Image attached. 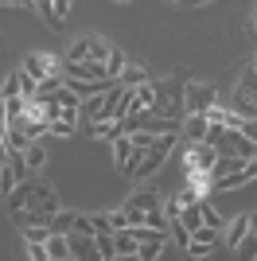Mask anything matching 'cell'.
Instances as JSON below:
<instances>
[{
	"instance_id": "obj_1",
	"label": "cell",
	"mask_w": 257,
	"mask_h": 261,
	"mask_svg": "<svg viewBox=\"0 0 257 261\" xmlns=\"http://www.w3.org/2000/svg\"><path fill=\"white\" fill-rule=\"evenodd\" d=\"M8 207H12V218L20 226H32V222H51L59 215V195H55L51 184H39V179H23L8 191Z\"/></svg>"
},
{
	"instance_id": "obj_2",
	"label": "cell",
	"mask_w": 257,
	"mask_h": 261,
	"mask_svg": "<svg viewBox=\"0 0 257 261\" xmlns=\"http://www.w3.org/2000/svg\"><path fill=\"white\" fill-rule=\"evenodd\" d=\"M183 90H187V74H183V70H175L171 78H164L160 86H156V106H152V109H160V117H175V121H183V117H187V106H183Z\"/></svg>"
},
{
	"instance_id": "obj_3",
	"label": "cell",
	"mask_w": 257,
	"mask_h": 261,
	"mask_svg": "<svg viewBox=\"0 0 257 261\" xmlns=\"http://www.w3.org/2000/svg\"><path fill=\"white\" fill-rule=\"evenodd\" d=\"M179 144V133H160L156 141H152V148H144V156H140V164H137V179H148V175H156L160 172V164L168 160V152Z\"/></svg>"
},
{
	"instance_id": "obj_4",
	"label": "cell",
	"mask_w": 257,
	"mask_h": 261,
	"mask_svg": "<svg viewBox=\"0 0 257 261\" xmlns=\"http://www.w3.org/2000/svg\"><path fill=\"white\" fill-rule=\"evenodd\" d=\"M214 160H218V148L211 141H187V148H183V168L187 172H211Z\"/></svg>"
},
{
	"instance_id": "obj_5",
	"label": "cell",
	"mask_w": 257,
	"mask_h": 261,
	"mask_svg": "<svg viewBox=\"0 0 257 261\" xmlns=\"http://www.w3.org/2000/svg\"><path fill=\"white\" fill-rule=\"evenodd\" d=\"M140 156H144V148H137V144L128 141V133H121L117 141H113V164H117L121 175H133V172H137Z\"/></svg>"
},
{
	"instance_id": "obj_6",
	"label": "cell",
	"mask_w": 257,
	"mask_h": 261,
	"mask_svg": "<svg viewBox=\"0 0 257 261\" xmlns=\"http://www.w3.org/2000/svg\"><path fill=\"white\" fill-rule=\"evenodd\" d=\"M183 106H187V113H207L211 106H218V90L207 82H191L183 90Z\"/></svg>"
},
{
	"instance_id": "obj_7",
	"label": "cell",
	"mask_w": 257,
	"mask_h": 261,
	"mask_svg": "<svg viewBox=\"0 0 257 261\" xmlns=\"http://www.w3.org/2000/svg\"><path fill=\"white\" fill-rule=\"evenodd\" d=\"M238 113L242 117H257V70H242V82H238Z\"/></svg>"
},
{
	"instance_id": "obj_8",
	"label": "cell",
	"mask_w": 257,
	"mask_h": 261,
	"mask_svg": "<svg viewBox=\"0 0 257 261\" xmlns=\"http://www.w3.org/2000/svg\"><path fill=\"white\" fill-rule=\"evenodd\" d=\"M23 70L35 78V82H43V78H55V74H63L59 70V63H55V55H47V51H32L28 59H23Z\"/></svg>"
},
{
	"instance_id": "obj_9",
	"label": "cell",
	"mask_w": 257,
	"mask_h": 261,
	"mask_svg": "<svg viewBox=\"0 0 257 261\" xmlns=\"http://www.w3.org/2000/svg\"><path fill=\"white\" fill-rule=\"evenodd\" d=\"M63 78H97V82H113L106 74V63H94V59H82V63H70L66 59V74Z\"/></svg>"
},
{
	"instance_id": "obj_10",
	"label": "cell",
	"mask_w": 257,
	"mask_h": 261,
	"mask_svg": "<svg viewBox=\"0 0 257 261\" xmlns=\"http://www.w3.org/2000/svg\"><path fill=\"white\" fill-rule=\"evenodd\" d=\"M66 238H70V257H86V261L97 257V234H78V230H70Z\"/></svg>"
},
{
	"instance_id": "obj_11",
	"label": "cell",
	"mask_w": 257,
	"mask_h": 261,
	"mask_svg": "<svg viewBox=\"0 0 257 261\" xmlns=\"http://www.w3.org/2000/svg\"><path fill=\"white\" fill-rule=\"evenodd\" d=\"M246 234H249V215H234V218L222 226V246H226V250H234Z\"/></svg>"
},
{
	"instance_id": "obj_12",
	"label": "cell",
	"mask_w": 257,
	"mask_h": 261,
	"mask_svg": "<svg viewBox=\"0 0 257 261\" xmlns=\"http://www.w3.org/2000/svg\"><path fill=\"white\" fill-rule=\"evenodd\" d=\"M117 82L125 90H137V86H144V82H152V74H148V66H140V63H125V70L117 74Z\"/></svg>"
},
{
	"instance_id": "obj_13",
	"label": "cell",
	"mask_w": 257,
	"mask_h": 261,
	"mask_svg": "<svg viewBox=\"0 0 257 261\" xmlns=\"http://www.w3.org/2000/svg\"><path fill=\"white\" fill-rule=\"evenodd\" d=\"M238 168H246V156H238V152H218V160H214V168H211V179H222V175L238 172Z\"/></svg>"
},
{
	"instance_id": "obj_14",
	"label": "cell",
	"mask_w": 257,
	"mask_h": 261,
	"mask_svg": "<svg viewBox=\"0 0 257 261\" xmlns=\"http://www.w3.org/2000/svg\"><path fill=\"white\" fill-rule=\"evenodd\" d=\"M207 125H211L207 113H187V117H183V133H179V137H187V141H203Z\"/></svg>"
},
{
	"instance_id": "obj_15",
	"label": "cell",
	"mask_w": 257,
	"mask_h": 261,
	"mask_svg": "<svg viewBox=\"0 0 257 261\" xmlns=\"http://www.w3.org/2000/svg\"><path fill=\"white\" fill-rule=\"evenodd\" d=\"M63 82L78 94V101H82V98H94V94H101V90L109 86V82H97V78H63Z\"/></svg>"
},
{
	"instance_id": "obj_16",
	"label": "cell",
	"mask_w": 257,
	"mask_h": 261,
	"mask_svg": "<svg viewBox=\"0 0 257 261\" xmlns=\"http://www.w3.org/2000/svg\"><path fill=\"white\" fill-rule=\"evenodd\" d=\"M125 207L152 211V207H164V199H160V191H148V187H140V191H133V195L125 199Z\"/></svg>"
},
{
	"instance_id": "obj_17",
	"label": "cell",
	"mask_w": 257,
	"mask_h": 261,
	"mask_svg": "<svg viewBox=\"0 0 257 261\" xmlns=\"http://www.w3.org/2000/svg\"><path fill=\"white\" fill-rule=\"evenodd\" d=\"M113 246H117V257H137V246L140 242L133 238V230H113Z\"/></svg>"
},
{
	"instance_id": "obj_18",
	"label": "cell",
	"mask_w": 257,
	"mask_h": 261,
	"mask_svg": "<svg viewBox=\"0 0 257 261\" xmlns=\"http://www.w3.org/2000/svg\"><path fill=\"white\" fill-rule=\"evenodd\" d=\"M47 257H51V261H66V257H70V238L51 230V238H47Z\"/></svg>"
},
{
	"instance_id": "obj_19",
	"label": "cell",
	"mask_w": 257,
	"mask_h": 261,
	"mask_svg": "<svg viewBox=\"0 0 257 261\" xmlns=\"http://www.w3.org/2000/svg\"><path fill=\"white\" fill-rule=\"evenodd\" d=\"M23 164H28V172H39L43 164H47V148H43L39 141H32L28 148H23Z\"/></svg>"
},
{
	"instance_id": "obj_20",
	"label": "cell",
	"mask_w": 257,
	"mask_h": 261,
	"mask_svg": "<svg viewBox=\"0 0 257 261\" xmlns=\"http://www.w3.org/2000/svg\"><path fill=\"white\" fill-rule=\"evenodd\" d=\"M246 184H249V175H246V168H238V172L222 175V179H214V187H218V191H238V187H246Z\"/></svg>"
},
{
	"instance_id": "obj_21",
	"label": "cell",
	"mask_w": 257,
	"mask_h": 261,
	"mask_svg": "<svg viewBox=\"0 0 257 261\" xmlns=\"http://www.w3.org/2000/svg\"><path fill=\"white\" fill-rule=\"evenodd\" d=\"M187 175H191V187H187V191H191V195H195V199H203V195H207V191H211V187H214V179H211V172H187Z\"/></svg>"
},
{
	"instance_id": "obj_22",
	"label": "cell",
	"mask_w": 257,
	"mask_h": 261,
	"mask_svg": "<svg viewBox=\"0 0 257 261\" xmlns=\"http://www.w3.org/2000/svg\"><path fill=\"white\" fill-rule=\"evenodd\" d=\"M125 63H128V55L113 47V51H109V59H106V74L113 78V82H117V74H121V70H125Z\"/></svg>"
},
{
	"instance_id": "obj_23",
	"label": "cell",
	"mask_w": 257,
	"mask_h": 261,
	"mask_svg": "<svg viewBox=\"0 0 257 261\" xmlns=\"http://www.w3.org/2000/svg\"><path fill=\"white\" fill-rule=\"evenodd\" d=\"M234 253H238V257H246V261H253V257H257V230H249L246 238L238 242V246H234Z\"/></svg>"
},
{
	"instance_id": "obj_24",
	"label": "cell",
	"mask_w": 257,
	"mask_h": 261,
	"mask_svg": "<svg viewBox=\"0 0 257 261\" xmlns=\"http://www.w3.org/2000/svg\"><path fill=\"white\" fill-rule=\"evenodd\" d=\"M109 51H113V43H109V39H97V35H90V59H94V63H106Z\"/></svg>"
},
{
	"instance_id": "obj_25",
	"label": "cell",
	"mask_w": 257,
	"mask_h": 261,
	"mask_svg": "<svg viewBox=\"0 0 257 261\" xmlns=\"http://www.w3.org/2000/svg\"><path fill=\"white\" fill-rule=\"evenodd\" d=\"M97 257H101V261H113V257H117V246H113V230H109V234H97Z\"/></svg>"
},
{
	"instance_id": "obj_26",
	"label": "cell",
	"mask_w": 257,
	"mask_h": 261,
	"mask_svg": "<svg viewBox=\"0 0 257 261\" xmlns=\"http://www.w3.org/2000/svg\"><path fill=\"white\" fill-rule=\"evenodd\" d=\"M51 230L55 234H70V230H74V211H59V215L51 218Z\"/></svg>"
},
{
	"instance_id": "obj_27",
	"label": "cell",
	"mask_w": 257,
	"mask_h": 261,
	"mask_svg": "<svg viewBox=\"0 0 257 261\" xmlns=\"http://www.w3.org/2000/svg\"><path fill=\"white\" fill-rule=\"evenodd\" d=\"M160 250H164V238L140 242V246H137V257H140V261H152V257H160Z\"/></svg>"
},
{
	"instance_id": "obj_28",
	"label": "cell",
	"mask_w": 257,
	"mask_h": 261,
	"mask_svg": "<svg viewBox=\"0 0 257 261\" xmlns=\"http://www.w3.org/2000/svg\"><path fill=\"white\" fill-rule=\"evenodd\" d=\"M51 8H55L51 32H63V20H66V12H70V0H51Z\"/></svg>"
},
{
	"instance_id": "obj_29",
	"label": "cell",
	"mask_w": 257,
	"mask_h": 261,
	"mask_svg": "<svg viewBox=\"0 0 257 261\" xmlns=\"http://www.w3.org/2000/svg\"><path fill=\"white\" fill-rule=\"evenodd\" d=\"M199 207H203V226H214V230H222L226 222H222V215H218V211L211 207V203H203V199H199Z\"/></svg>"
},
{
	"instance_id": "obj_30",
	"label": "cell",
	"mask_w": 257,
	"mask_h": 261,
	"mask_svg": "<svg viewBox=\"0 0 257 261\" xmlns=\"http://www.w3.org/2000/svg\"><path fill=\"white\" fill-rule=\"evenodd\" d=\"M0 98H20V70L4 78V86H0Z\"/></svg>"
},
{
	"instance_id": "obj_31",
	"label": "cell",
	"mask_w": 257,
	"mask_h": 261,
	"mask_svg": "<svg viewBox=\"0 0 257 261\" xmlns=\"http://www.w3.org/2000/svg\"><path fill=\"white\" fill-rule=\"evenodd\" d=\"M70 63H82V59H90V39H78L74 47H70V55H66Z\"/></svg>"
},
{
	"instance_id": "obj_32",
	"label": "cell",
	"mask_w": 257,
	"mask_h": 261,
	"mask_svg": "<svg viewBox=\"0 0 257 261\" xmlns=\"http://www.w3.org/2000/svg\"><path fill=\"white\" fill-rule=\"evenodd\" d=\"M59 86H63V74H55V78H43V82H39V98H51V94H55Z\"/></svg>"
},
{
	"instance_id": "obj_33",
	"label": "cell",
	"mask_w": 257,
	"mask_h": 261,
	"mask_svg": "<svg viewBox=\"0 0 257 261\" xmlns=\"http://www.w3.org/2000/svg\"><path fill=\"white\" fill-rule=\"evenodd\" d=\"M74 125H78V121H63V117L51 121V137H70V133H74Z\"/></svg>"
},
{
	"instance_id": "obj_34",
	"label": "cell",
	"mask_w": 257,
	"mask_h": 261,
	"mask_svg": "<svg viewBox=\"0 0 257 261\" xmlns=\"http://www.w3.org/2000/svg\"><path fill=\"white\" fill-rule=\"evenodd\" d=\"M74 230L78 234H94V215H78L74 211Z\"/></svg>"
},
{
	"instance_id": "obj_35",
	"label": "cell",
	"mask_w": 257,
	"mask_h": 261,
	"mask_svg": "<svg viewBox=\"0 0 257 261\" xmlns=\"http://www.w3.org/2000/svg\"><path fill=\"white\" fill-rule=\"evenodd\" d=\"M214 250H218V246H207V242H191V246H187V253H191V257H211Z\"/></svg>"
},
{
	"instance_id": "obj_36",
	"label": "cell",
	"mask_w": 257,
	"mask_h": 261,
	"mask_svg": "<svg viewBox=\"0 0 257 261\" xmlns=\"http://www.w3.org/2000/svg\"><path fill=\"white\" fill-rule=\"evenodd\" d=\"M35 12H39L43 20H47V28H51V20H55V8H51V0H35Z\"/></svg>"
},
{
	"instance_id": "obj_37",
	"label": "cell",
	"mask_w": 257,
	"mask_h": 261,
	"mask_svg": "<svg viewBox=\"0 0 257 261\" xmlns=\"http://www.w3.org/2000/svg\"><path fill=\"white\" fill-rule=\"evenodd\" d=\"M109 230H113L109 215H94V234H109Z\"/></svg>"
},
{
	"instance_id": "obj_38",
	"label": "cell",
	"mask_w": 257,
	"mask_h": 261,
	"mask_svg": "<svg viewBox=\"0 0 257 261\" xmlns=\"http://www.w3.org/2000/svg\"><path fill=\"white\" fill-rule=\"evenodd\" d=\"M28 257H35V261H47V246H28Z\"/></svg>"
},
{
	"instance_id": "obj_39",
	"label": "cell",
	"mask_w": 257,
	"mask_h": 261,
	"mask_svg": "<svg viewBox=\"0 0 257 261\" xmlns=\"http://www.w3.org/2000/svg\"><path fill=\"white\" fill-rule=\"evenodd\" d=\"M0 4H16V8H28V12H35V0H0ZM39 16V12H35Z\"/></svg>"
},
{
	"instance_id": "obj_40",
	"label": "cell",
	"mask_w": 257,
	"mask_h": 261,
	"mask_svg": "<svg viewBox=\"0 0 257 261\" xmlns=\"http://www.w3.org/2000/svg\"><path fill=\"white\" fill-rule=\"evenodd\" d=\"M109 222H113V230H125V215H121V211H113V215H109Z\"/></svg>"
},
{
	"instance_id": "obj_41",
	"label": "cell",
	"mask_w": 257,
	"mask_h": 261,
	"mask_svg": "<svg viewBox=\"0 0 257 261\" xmlns=\"http://www.w3.org/2000/svg\"><path fill=\"white\" fill-rule=\"evenodd\" d=\"M0 133H8V109H4V98H0Z\"/></svg>"
},
{
	"instance_id": "obj_42",
	"label": "cell",
	"mask_w": 257,
	"mask_h": 261,
	"mask_svg": "<svg viewBox=\"0 0 257 261\" xmlns=\"http://www.w3.org/2000/svg\"><path fill=\"white\" fill-rule=\"evenodd\" d=\"M249 230H257V215H253V218H249Z\"/></svg>"
},
{
	"instance_id": "obj_43",
	"label": "cell",
	"mask_w": 257,
	"mask_h": 261,
	"mask_svg": "<svg viewBox=\"0 0 257 261\" xmlns=\"http://www.w3.org/2000/svg\"><path fill=\"white\" fill-rule=\"evenodd\" d=\"M191 4H211V0H191Z\"/></svg>"
},
{
	"instance_id": "obj_44",
	"label": "cell",
	"mask_w": 257,
	"mask_h": 261,
	"mask_svg": "<svg viewBox=\"0 0 257 261\" xmlns=\"http://www.w3.org/2000/svg\"><path fill=\"white\" fill-rule=\"evenodd\" d=\"M175 4H191V0H175Z\"/></svg>"
},
{
	"instance_id": "obj_45",
	"label": "cell",
	"mask_w": 257,
	"mask_h": 261,
	"mask_svg": "<svg viewBox=\"0 0 257 261\" xmlns=\"http://www.w3.org/2000/svg\"><path fill=\"white\" fill-rule=\"evenodd\" d=\"M117 4H128V0H117Z\"/></svg>"
},
{
	"instance_id": "obj_46",
	"label": "cell",
	"mask_w": 257,
	"mask_h": 261,
	"mask_svg": "<svg viewBox=\"0 0 257 261\" xmlns=\"http://www.w3.org/2000/svg\"><path fill=\"white\" fill-rule=\"evenodd\" d=\"M0 168H4V164H0Z\"/></svg>"
},
{
	"instance_id": "obj_47",
	"label": "cell",
	"mask_w": 257,
	"mask_h": 261,
	"mask_svg": "<svg viewBox=\"0 0 257 261\" xmlns=\"http://www.w3.org/2000/svg\"><path fill=\"white\" fill-rule=\"evenodd\" d=\"M0 137H4V133H0Z\"/></svg>"
}]
</instances>
